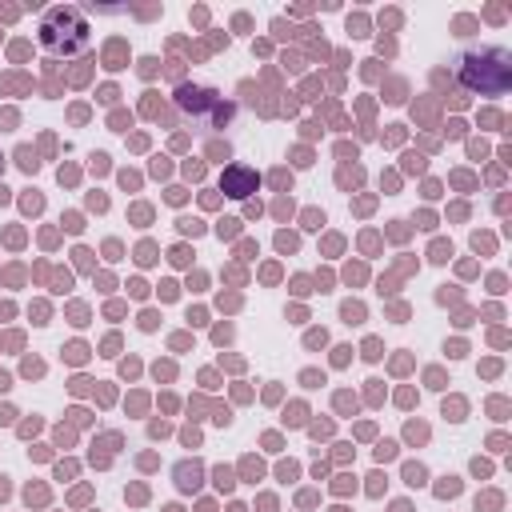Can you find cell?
<instances>
[{
	"label": "cell",
	"instance_id": "obj_1",
	"mask_svg": "<svg viewBox=\"0 0 512 512\" xmlns=\"http://www.w3.org/2000/svg\"><path fill=\"white\" fill-rule=\"evenodd\" d=\"M456 76L480 96H500L512 88V56L504 48H472L456 60Z\"/></svg>",
	"mask_w": 512,
	"mask_h": 512
},
{
	"label": "cell",
	"instance_id": "obj_2",
	"mask_svg": "<svg viewBox=\"0 0 512 512\" xmlns=\"http://www.w3.org/2000/svg\"><path fill=\"white\" fill-rule=\"evenodd\" d=\"M40 48L48 56H76L88 48V20L80 16V8H48L40 16Z\"/></svg>",
	"mask_w": 512,
	"mask_h": 512
},
{
	"label": "cell",
	"instance_id": "obj_3",
	"mask_svg": "<svg viewBox=\"0 0 512 512\" xmlns=\"http://www.w3.org/2000/svg\"><path fill=\"white\" fill-rule=\"evenodd\" d=\"M176 108H180L184 116H196L200 124H212V128L232 120V104H224L212 88H192V84L176 88Z\"/></svg>",
	"mask_w": 512,
	"mask_h": 512
},
{
	"label": "cell",
	"instance_id": "obj_4",
	"mask_svg": "<svg viewBox=\"0 0 512 512\" xmlns=\"http://www.w3.org/2000/svg\"><path fill=\"white\" fill-rule=\"evenodd\" d=\"M256 184H260V176H256V168H248V164H232V168H224V176H220V188H224L228 196H236V200L252 196Z\"/></svg>",
	"mask_w": 512,
	"mask_h": 512
}]
</instances>
